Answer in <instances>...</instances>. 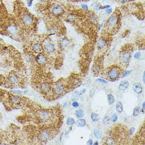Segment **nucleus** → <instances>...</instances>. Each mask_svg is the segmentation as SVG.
Instances as JSON below:
<instances>
[{"instance_id": "f257e3e1", "label": "nucleus", "mask_w": 145, "mask_h": 145, "mask_svg": "<svg viewBox=\"0 0 145 145\" xmlns=\"http://www.w3.org/2000/svg\"><path fill=\"white\" fill-rule=\"evenodd\" d=\"M120 21L119 16L117 13L111 14L106 22V25L108 29L113 30L118 27Z\"/></svg>"}, {"instance_id": "f03ea898", "label": "nucleus", "mask_w": 145, "mask_h": 145, "mask_svg": "<svg viewBox=\"0 0 145 145\" xmlns=\"http://www.w3.org/2000/svg\"><path fill=\"white\" fill-rule=\"evenodd\" d=\"M38 119L42 123L50 122L52 120V115L48 110H40L37 113Z\"/></svg>"}, {"instance_id": "7ed1b4c3", "label": "nucleus", "mask_w": 145, "mask_h": 145, "mask_svg": "<svg viewBox=\"0 0 145 145\" xmlns=\"http://www.w3.org/2000/svg\"><path fill=\"white\" fill-rule=\"evenodd\" d=\"M21 21L24 25L26 26H31L34 22V19L31 14L28 13H25L22 15Z\"/></svg>"}, {"instance_id": "20e7f679", "label": "nucleus", "mask_w": 145, "mask_h": 145, "mask_svg": "<svg viewBox=\"0 0 145 145\" xmlns=\"http://www.w3.org/2000/svg\"><path fill=\"white\" fill-rule=\"evenodd\" d=\"M131 58V53L129 51H124L120 55V60L122 64L126 65L128 64Z\"/></svg>"}, {"instance_id": "39448f33", "label": "nucleus", "mask_w": 145, "mask_h": 145, "mask_svg": "<svg viewBox=\"0 0 145 145\" xmlns=\"http://www.w3.org/2000/svg\"><path fill=\"white\" fill-rule=\"evenodd\" d=\"M120 72L117 68H112L108 71L107 77L111 81H115L119 76Z\"/></svg>"}, {"instance_id": "423d86ee", "label": "nucleus", "mask_w": 145, "mask_h": 145, "mask_svg": "<svg viewBox=\"0 0 145 145\" xmlns=\"http://www.w3.org/2000/svg\"><path fill=\"white\" fill-rule=\"evenodd\" d=\"M53 90L55 95L57 96H61L64 93L65 91H66V88H65V86L63 84L61 83H58L55 84Z\"/></svg>"}, {"instance_id": "0eeeda50", "label": "nucleus", "mask_w": 145, "mask_h": 145, "mask_svg": "<svg viewBox=\"0 0 145 145\" xmlns=\"http://www.w3.org/2000/svg\"><path fill=\"white\" fill-rule=\"evenodd\" d=\"M6 31L7 33L9 35L11 36L15 35L18 32V29L17 26L13 23H11L9 24L6 28Z\"/></svg>"}, {"instance_id": "6e6552de", "label": "nucleus", "mask_w": 145, "mask_h": 145, "mask_svg": "<svg viewBox=\"0 0 145 145\" xmlns=\"http://www.w3.org/2000/svg\"><path fill=\"white\" fill-rule=\"evenodd\" d=\"M35 60L38 64L42 66V65H44L47 63V58L46 55L41 52L38 54L35 58Z\"/></svg>"}, {"instance_id": "1a4fd4ad", "label": "nucleus", "mask_w": 145, "mask_h": 145, "mask_svg": "<svg viewBox=\"0 0 145 145\" xmlns=\"http://www.w3.org/2000/svg\"><path fill=\"white\" fill-rule=\"evenodd\" d=\"M51 135L47 130H43L39 134V139L42 142H45L50 139Z\"/></svg>"}, {"instance_id": "9d476101", "label": "nucleus", "mask_w": 145, "mask_h": 145, "mask_svg": "<svg viewBox=\"0 0 145 145\" xmlns=\"http://www.w3.org/2000/svg\"><path fill=\"white\" fill-rule=\"evenodd\" d=\"M64 12V9L60 5H57L52 8L51 12L54 15H60L62 14Z\"/></svg>"}, {"instance_id": "9b49d317", "label": "nucleus", "mask_w": 145, "mask_h": 145, "mask_svg": "<svg viewBox=\"0 0 145 145\" xmlns=\"http://www.w3.org/2000/svg\"><path fill=\"white\" fill-rule=\"evenodd\" d=\"M9 82L12 85H16L19 82V79L16 75L14 73H11L10 74L8 78Z\"/></svg>"}, {"instance_id": "f8f14e48", "label": "nucleus", "mask_w": 145, "mask_h": 145, "mask_svg": "<svg viewBox=\"0 0 145 145\" xmlns=\"http://www.w3.org/2000/svg\"><path fill=\"white\" fill-rule=\"evenodd\" d=\"M107 45V42L106 40L103 38H100L98 40L97 43V46L99 49L102 50L105 49Z\"/></svg>"}, {"instance_id": "ddd939ff", "label": "nucleus", "mask_w": 145, "mask_h": 145, "mask_svg": "<svg viewBox=\"0 0 145 145\" xmlns=\"http://www.w3.org/2000/svg\"><path fill=\"white\" fill-rule=\"evenodd\" d=\"M44 48L46 52L50 54L52 53H54L55 51V48L54 45L52 43H50V42L47 43L44 45Z\"/></svg>"}, {"instance_id": "4468645a", "label": "nucleus", "mask_w": 145, "mask_h": 145, "mask_svg": "<svg viewBox=\"0 0 145 145\" xmlns=\"http://www.w3.org/2000/svg\"><path fill=\"white\" fill-rule=\"evenodd\" d=\"M60 46L62 49H66L68 47H69L71 44V42L69 39L67 38H62V39L60 41Z\"/></svg>"}, {"instance_id": "2eb2a0df", "label": "nucleus", "mask_w": 145, "mask_h": 145, "mask_svg": "<svg viewBox=\"0 0 145 145\" xmlns=\"http://www.w3.org/2000/svg\"><path fill=\"white\" fill-rule=\"evenodd\" d=\"M51 85L47 82H44L42 83L40 86V89L44 93H48L51 91Z\"/></svg>"}, {"instance_id": "dca6fc26", "label": "nucleus", "mask_w": 145, "mask_h": 145, "mask_svg": "<svg viewBox=\"0 0 145 145\" xmlns=\"http://www.w3.org/2000/svg\"><path fill=\"white\" fill-rule=\"evenodd\" d=\"M132 89L137 94H138V95L141 94L143 91V88H142V85L140 83H134V85H133Z\"/></svg>"}, {"instance_id": "f3484780", "label": "nucleus", "mask_w": 145, "mask_h": 145, "mask_svg": "<svg viewBox=\"0 0 145 145\" xmlns=\"http://www.w3.org/2000/svg\"><path fill=\"white\" fill-rule=\"evenodd\" d=\"M32 50L35 53H40L43 51L42 45L39 43H36L33 44L32 47Z\"/></svg>"}, {"instance_id": "a211bd4d", "label": "nucleus", "mask_w": 145, "mask_h": 145, "mask_svg": "<svg viewBox=\"0 0 145 145\" xmlns=\"http://www.w3.org/2000/svg\"><path fill=\"white\" fill-rule=\"evenodd\" d=\"M129 86V83L127 80L122 81L119 83V89L121 91H125L128 88Z\"/></svg>"}, {"instance_id": "6ab92c4d", "label": "nucleus", "mask_w": 145, "mask_h": 145, "mask_svg": "<svg viewBox=\"0 0 145 145\" xmlns=\"http://www.w3.org/2000/svg\"><path fill=\"white\" fill-rule=\"evenodd\" d=\"M22 99L20 96L12 95L11 97V101L14 104H19L21 102Z\"/></svg>"}, {"instance_id": "aec40b11", "label": "nucleus", "mask_w": 145, "mask_h": 145, "mask_svg": "<svg viewBox=\"0 0 145 145\" xmlns=\"http://www.w3.org/2000/svg\"><path fill=\"white\" fill-rule=\"evenodd\" d=\"M75 124H76V126L78 127H84L87 125V121L85 119L80 118V119H79L78 120L76 121Z\"/></svg>"}, {"instance_id": "412c9836", "label": "nucleus", "mask_w": 145, "mask_h": 145, "mask_svg": "<svg viewBox=\"0 0 145 145\" xmlns=\"http://www.w3.org/2000/svg\"><path fill=\"white\" fill-rule=\"evenodd\" d=\"M75 115H76V117L80 119V118H82L84 116V111L81 109H79L77 110L74 113Z\"/></svg>"}, {"instance_id": "4be33fe9", "label": "nucleus", "mask_w": 145, "mask_h": 145, "mask_svg": "<svg viewBox=\"0 0 145 145\" xmlns=\"http://www.w3.org/2000/svg\"><path fill=\"white\" fill-rule=\"evenodd\" d=\"M93 135L96 139H100L101 138V137H102V133L100 130L97 129H93Z\"/></svg>"}, {"instance_id": "5701e85b", "label": "nucleus", "mask_w": 145, "mask_h": 145, "mask_svg": "<svg viewBox=\"0 0 145 145\" xmlns=\"http://www.w3.org/2000/svg\"><path fill=\"white\" fill-rule=\"evenodd\" d=\"M116 109L117 110V112L119 113H121L124 110V107H123V104L121 101H118L116 105Z\"/></svg>"}, {"instance_id": "b1692460", "label": "nucleus", "mask_w": 145, "mask_h": 145, "mask_svg": "<svg viewBox=\"0 0 145 145\" xmlns=\"http://www.w3.org/2000/svg\"><path fill=\"white\" fill-rule=\"evenodd\" d=\"M108 102L109 105H112L115 102V98L111 94H108L107 96Z\"/></svg>"}, {"instance_id": "393cba45", "label": "nucleus", "mask_w": 145, "mask_h": 145, "mask_svg": "<svg viewBox=\"0 0 145 145\" xmlns=\"http://www.w3.org/2000/svg\"><path fill=\"white\" fill-rule=\"evenodd\" d=\"M91 119L93 122H97L100 120V117L97 113L93 112L91 114Z\"/></svg>"}, {"instance_id": "a878e982", "label": "nucleus", "mask_w": 145, "mask_h": 145, "mask_svg": "<svg viewBox=\"0 0 145 145\" xmlns=\"http://www.w3.org/2000/svg\"><path fill=\"white\" fill-rule=\"evenodd\" d=\"M89 20L92 23H96L98 21V16L95 14H91L89 16Z\"/></svg>"}, {"instance_id": "bb28decb", "label": "nucleus", "mask_w": 145, "mask_h": 145, "mask_svg": "<svg viewBox=\"0 0 145 145\" xmlns=\"http://www.w3.org/2000/svg\"><path fill=\"white\" fill-rule=\"evenodd\" d=\"M141 112V109L140 108L139 106H137V107H135L133 111V116L134 117H137V116H138L140 113Z\"/></svg>"}, {"instance_id": "cd10ccee", "label": "nucleus", "mask_w": 145, "mask_h": 145, "mask_svg": "<svg viewBox=\"0 0 145 145\" xmlns=\"http://www.w3.org/2000/svg\"><path fill=\"white\" fill-rule=\"evenodd\" d=\"M105 144L106 145H114L115 144V139L112 137H108L105 139Z\"/></svg>"}, {"instance_id": "c85d7f7f", "label": "nucleus", "mask_w": 145, "mask_h": 145, "mask_svg": "<svg viewBox=\"0 0 145 145\" xmlns=\"http://www.w3.org/2000/svg\"><path fill=\"white\" fill-rule=\"evenodd\" d=\"M76 120L72 117H68L67 119V124L68 126H72L75 124Z\"/></svg>"}, {"instance_id": "c756f323", "label": "nucleus", "mask_w": 145, "mask_h": 145, "mask_svg": "<svg viewBox=\"0 0 145 145\" xmlns=\"http://www.w3.org/2000/svg\"><path fill=\"white\" fill-rule=\"evenodd\" d=\"M111 121V118L109 116H106L102 119V123L104 125H108L110 124Z\"/></svg>"}, {"instance_id": "7c9ffc66", "label": "nucleus", "mask_w": 145, "mask_h": 145, "mask_svg": "<svg viewBox=\"0 0 145 145\" xmlns=\"http://www.w3.org/2000/svg\"><path fill=\"white\" fill-rule=\"evenodd\" d=\"M68 20L70 21H74L77 19V16L74 14H69L67 16Z\"/></svg>"}, {"instance_id": "2f4dec72", "label": "nucleus", "mask_w": 145, "mask_h": 145, "mask_svg": "<svg viewBox=\"0 0 145 145\" xmlns=\"http://www.w3.org/2000/svg\"><path fill=\"white\" fill-rule=\"evenodd\" d=\"M80 92L78 91H75L74 92L72 95V98H73V99L74 100H78L79 99L80 96Z\"/></svg>"}, {"instance_id": "473e14b6", "label": "nucleus", "mask_w": 145, "mask_h": 145, "mask_svg": "<svg viewBox=\"0 0 145 145\" xmlns=\"http://www.w3.org/2000/svg\"><path fill=\"white\" fill-rule=\"evenodd\" d=\"M81 83L80 80L78 78H74L72 80V83L73 85L74 86H77V85H80V83Z\"/></svg>"}, {"instance_id": "72a5a7b5", "label": "nucleus", "mask_w": 145, "mask_h": 145, "mask_svg": "<svg viewBox=\"0 0 145 145\" xmlns=\"http://www.w3.org/2000/svg\"><path fill=\"white\" fill-rule=\"evenodd\" d=\"M111 118V121L112 122H116V121H117V120H118V116L116 114V113H113V114L112 115L111 117H110Z\"/></svg>"}, {"instance_id": "f704fd0d", "label": "nucleus", "mask_w": 145, "mask_h": 145, "mask_svg": "<svg viewBox=\"0 0 145 145\" xmlns=\"http://www.w3.org/2000/svg\"><path fill=\"white\" fill-rule=\"evenodd\" d=\"M131 72H132V70H128V71H125L124 73L122 74L121 77V78L122 79V78H125V77H126L127 76H128L129 75H130L131 73Z\"/></svg>"}, {"instance_id": "c9c22d12", "label": "nucleus", "mask_w": 145, "mask_h": 145, "mask_svg": "<svg viewBox=\"0 0 145 145\" xmlns=\"http://www.w3.org/2000/svg\"><path fill=\"white\" fill-rule=\"evenodd\" d=\"M92 5L93 6L94 9H95V10H96V11H99V10H101V6L99 4L96 3L95 4H93Z\"/></svg>"}, {"instance_id": "e433bc0d", "label": "nucleus", "mask_w": 145, "mask_h": 145, "mask_svg": "<svg viewBox=\"0 0 145 145\" xmlns=\"http://www.w3.org/2000/svg\"><path fill=\"white\" fill-rule=\"evenodd\" d=\"M96 82H97L100 83H103V84H107L108 83V81L105 80H104L103 79H98L96 80Z\"/></svg>"}, {"instance_id": "4c0bfd02", "label": "nucleus", "mask_w": 145, "mask_h": 145, "mask_svg": "<svg viewBox=\"0 0 145 145\" xmlns=\"http://www.w3.org/2000/svg\"><path fill=\"white\" fill-rule=\"evenodd\" d=\"M134 57L135 59H136V60L139 59L141 57V52H137L136 53H135Z\"/></svg>"}, {"instance_id": "58836bf2", "label": "nucleus", "mask_w": 145, "mask_h": 145, "mask_svg": "<svg viewBox=\"0 0 145 145\" xmlns=\"http://www.w3.org/2000/svg\"><path fill=\"white\" fill-rule=\"evenodd\" d=\"M105 10L106 13H107V14H108V15H111V14H112V13L113 12V9L111 8L107 9Z\"/></svg>"}, {"instance_id": "ea45409f", "label": "nucleus", "mask_w": 145, "mask_h": 145, "mask_svg": "<svg viewBox=\"0 0 145 145\" xmlns=\"http://www.w3.org/2000/svg\"><path fill=\"white\" fill-rule=\"evenodd\" d=\"M135 131V127H131V128H130L129 130V132H128V135L129 136H132V135L134 134V133Z\"/></svg>"}, {"instance_id": "a19ab883", "label": "nucleus", "mask_w": 145, "mask_h": 145, "mask_svg": "<svg viewBox=\"0 0 145 145\" xmlns=\"http://www.w3.org/2000/svg\"><path fill=\"white\" fill-rule=\"evenodd\" d=\"M81 9H83V10H84V11L89 10V6L87 4H81Z\"/></svg>"}, {"instance_id": "79ce46f5", "label": "nucleus", "mask_w": 145, "mask_h": 145, "mask_svg": "<svg viewBox=\"0 0 145 145\" xmlns=\"http://www.w3.org/2000/svg\"><path fill=\"white\" fill-rule=\"evenodd\" d=\"M72 106L74 108H77L79 107V103L77 101H74L72 103Z\"/></svg>"}, {"instance_id": "37998d69", "label": "nucleus", "mask_w": 145, "mask_h": 145, "mask_svg": "<svg viewBox=\"0 0 145 145\" xmlns=\"http://www.w3.org/2000/svg\"><path fill=\"white\" fill-rule=\"evenodd\" d=\"M93 71L95 72H98L99 70L100 67L98 65L95 64V65H94L93 67Z\"/></svg>"}, {"instance_id": "c03bdc74", "label": "nucleus", "mask_w": 145, "mask_h": 145, "mask_svg": "<svg viewBox=\"0 0 145 145\" xmlns=\"http://www.w3.org/2000/svg\"><path fill=\"white\" fill-rule=\"evenodd\" d=\"M95 93V89L92 88L90 91V92H89V96H90V97H92L94 95Z\"/></svg>"}, {"instance_id": "a18cd8bd", "label": "nucleus", "mask_w": 145, "mask_h": 145, "mask_svg": "<svg viewBox=\"0 0 145 145\" xmlns=\"http://www.w3.org/2000/svg\"><path fill=\"white\" fill-rule=\"evenodd\" d=\"M110 8H111V6L110 5L106 4V5H105L101 6V10H106V9Z\"/></svg>"}, {"instance_id": "49530a36", "label": "nucleus", "mask_w": 145, "mask_h": 145, "mask_svg": "<svg viewBox=\"0 0 145 145\" xmlns=\"http://www.w3.org/2000/svg\"><path fill=\"white\" fill-rule=\"evenodd\" d=\"M15 93H18V94H22L23 93H25V91H19V90H12V91Z\"/></svg>"}, {"instance_id": "de8ad7c7", "label": "nucleus", "mask_w": 145, "mask_h": 145, "mask_svg": "<svg viewBox=\"0 0 145 145\" xmlns=\"http://www.w3.org/2000/svg\"><path fill=\"white\" fill-rule=\"evenodd\" d=\"M145 101H144L143 103H142V109L141 110V111H142V112L144 113H145Z\"/></svg>"}, {"instance_id": "09e8293b", "label": "nucleus", "mask_w": 145, "mask_h": 145, "mask_svg": "<svg viewBox=\"0 0 145 145\" xmlns=\"http://www.w3.org/2000/svg\"><path fill=\"white\" fill-rule=\"evenodd\" d=\"M33 1H34V0H29L28 2V6H29V7L31 6V5H32Z\"/></svg>"}, {"instance_id": "8fccbe9b", "label": "nucleus", "mask_w": 145, "mask_h": 145, "mask_svg": "<svg viewBox=\"0 0 145 145\" xmlns=\"http://www.w3.org/2000/svg\"><path fill=\"white\" fill-rule=\"evenodd\" d=\"M87 145H93V140L92 139H89V140L87 142Z\"/></svg>"}, {"instance_id": "3c124183", "label": "nucleus", "mask_w": 145, "mask_h": 145, "mask_svg": "<svg viewBox=\"0 0 145 145\" xmlns=\"http://www.w3.org/2000/svg\"><path fill=\"white\" fill-rule=\"evenodd\" d=\"M86 92V89H82V90L80 91V95H83L84 93H85Z\"/></svg>"}, {"instance_id": "603ef678", "label": "nucleus", "mask_w": 145, "mask_h": 145, "mask_svg": "<svg viewBox=\"0 0 145 145\" xmlns=\"http://www.w3.org/2000/svg\"><path fill=\"white\" fill-rule=\"evenodd\" d=\"M103 26V23H101L99 25V27H98V31H100L101 28H102Z\"/></svg>"}, {"instance_id": "864d4df0", "label": "nucleus", "mask_w": 145, "mask_h": 145, "mask_svg": "<svg viewBox=\"0 0 145 145\" xmlns=\"http://www.w3.org/2000/svg\"><path fill=\"white\" fill-rule=\"evenodd\" d=\"M145 72L144 71V74H143V77H142V81H143L144 84L145 83Z\"/></svg>"}, {"instance_id": "5fc2aeb1", "label": "nucleus", "mask_w": 145, "mask_h": 145, "mask_svg": "<svg viewBox=\"0 0 145 145\" xmlns=\"http://www.w3.org/2000/svg\"><path fill=\"white\" fill-rule=\"evenodd\" d=\"M98 144H99V142L97 140H96L95 142H94V143H93V145H98Z\"/></svg>"}, {"instance_id": "6e6d98bb", "label": "nucleus", "mask_w": 145, "mask_h": 145, "mask_svg": "<svg viewBox=\"0 0 145 145\" xmlns=\"http://www.w3.org/2000/svg\"><path fill=\"white\" fill-rule=\"evenodd\" d=\"M62 136H63V134H62L61 135H60V142H61V141H62Z\"/></svg>"}, {"instance_id": "4d7b16f0", "label": "nucleus", "mask_w": 145, "mask_h": 145, "mask_svg": "<svg viewBox=\"0 0 145 145\" xmlns=\"http://www.w3.org/2000/svg\"><path fill=\"white\" fill-rule=\"evenodd\" d=\"M128 1H129V0H122V1H124V2H125L126 3V2Z\"/></svg>"}, {"instance_id": "13d9d810", "label": "nucleus", "mask_w": 145, "mask_h": 145, "mask_svg": "<svg viewBox=\"0 0 145 145\" xmlns=\"http://www.w3.org/2000/svg\"><path fill=\"white\" fill-rule=\"evenodd\" d=\"M2 90H1V89H0V97L1 96V95H2Z\"/></svg>"}, {"instance_id": "bf43d9fd", "label": "nucleus", "mask_w": 145, "mask_h": 145, "mask_svg": "<svg viewBox=\"0 0 145 145\" xmlns=\"http://www.w3.org/2000/svg\"><path fill=\"white\" fill-rule=\"evenodd\" d=\"M1 0H0V4H1Z\"/></svg>"}]
</instances>
